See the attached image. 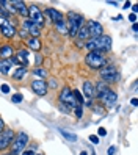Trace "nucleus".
I'll use <instances>...</instances> for the list:
<instances>
[{
    "label": "nucleus",
    "instance_id": "obj_1",
    "mask_svg": "<svg viewBox=\"0 0 138 155\" xmlns=\"http://www.w3.org/2000/svg\"><path fill=\"white\" fill-rule=\"evenodd\" d=\"M83 47L88 49V52H93V50H97V52H110L112 50V38L108 35H102L99 38H89Z\"/></svg>",
    "mask_w": 138,
    "mask_h": 155
},
{
    "label": "nucleus",
    "instance_id": "obj_2",
    "mask_svg": "<svg viewBox=\"0 0 138 155\" xmlns=\"http://www.w3.org/2000/svg\"><path fill=\"white\" fill-rule=\"evenodd\" d=\"M85 63L89 69L93 71H100L105 64H107V58H105V53L102 52H97V50H93V52H88L86 57H85Z\"/></svg>",
    "mask_w": 138,
    "mask_h": 155
},
{
    "label": "nucleus",
    "instance_id": "obj_3",
    "mask_svg": "<svg viewBox=\"0 0 138 155\" xmlns=\"http://www.w3.org/2000/svg\"><path fill=\"white\" fill-rule=\"evenodd\" d=\"M66 24H68L69 36L76 38L77 31L82 28V25H83V17H82V14H77L76 11H69L68 16H66Z\"/></svg>",
    "mask_w": 138,
    "mask_h": 155
},
{
    "label": "nucleus",
    "instance_id": "obj_4",
    "mask_svg": "<svg viewBox=\"0 0 138 155\" xmlns=\"http://www.w3.org/2000/svg\"><path fill=\"white\" fill-rule=\"evenodd\" d=\"M29 141H30V136L27 135V132H19L16 136H14V140H13V143H11V152L13 153H22L25 149H27V144H29Z\"/></svg>",
    "mask_w": 138,
    "mask_h": 155
},
{
    "label": "nucleus",
    "instance_id": "obj_5",
    "mask_svg": "<svg viewBox=\"0 0 138 155\" xmlns=\"http://www.w3.org/2000/svg\"><path fill=\"white\" fill-rule=\"evenodd\" d=\"M0 33H2V36H5L6 39H13L17 35V28L8 17L0 16Z\"/></svg>",
    "mask_w": 138,
    "mask_h": 155
},
{
    "label": "nucleus",
    "instance_id": "obj_6",
    "mask_svg": "<svg viewBox=\"0 0 138 155\" xmlns=\"http://www.w3.org/2000/svg\"><path fill=\"white\" fill-rule=\"evenodd\" d=\"M100 74V80L107 85H112L118 80V69L116 66H104L102 69L99 71Z\"/></svg>",
    "mask_w": 138,
    "mask_h": 155
},
{
    "label": "nucleus",
    "instance_id": "obj_7",
    "mask_svg": "<svg viewBox=\"0 0 138 155\" xmlns=\"http://www.w3.org/2000/svg\"><path fill=\"white\" fill-rule=\"evenodd\" d=\"M58 102H61V104H66V105L71 108V110H74V108L79 105V104L76 102L74 94H72V89H71L69 86H64V88H61L60 94H58Z\"/></svg>",
    "mask_w": 138,
    "mask_h": 155
},
{
    "label": "nucleus",
    "instance_id": "obj_8",
    "mask_svg": "<svg viewBox=\"0 0 138 155\" xmlns=\"http://www.w3.org/2000/svg\"><path fill=\"white\" fill-rule=\"evenodd\" d=\"M29 21H32L33 24L42 27L44 25V14L39 10L38 5H30L29 6Z\"/></svg>",
    "mask_w": 138,
    "mask_h": 155
},
{
    "label": "nucleus",
    "instance_id": "obj_9",
    "mask_svg": "<svg viewBox=\"0 0 138 155\" xmlns=\"http://www.w3.org/2000/svg\"><path fill=\"white\" fill-rule=\"evenodd\" d=\"M13 140H14V130L5 129L2 133H0V152L10 147L11 143H13Z\"/></svg>",
    "mask_w": 138,
    "mask_h": 155
},
{
    "label": "nucleus",
    "instance_id": "obj_10",
    "mask_svg": "<svg viewBox=\"0 0 138 155\" xmlns=\"http://www.w3.org/2000/svg\"><path fill=\"white\" fill-rule=\"evenodd\" d=\"M30 88H32V91L36 94V96H45L47 94V91H49V88H47V83L42 80V78H35L32 83H30Z\"/></svg>",
    "mask_w": 138,
    "mask_h": 155
},
{
    "label": "nucleus",
    "instance_id": "obj_11",
    "mask_svg": "<svg viewBox=\"0 0 138 155\" xmlns=\"http://www.w3.org/2000/svg\"><path fill=\"white\" fill-rule=\"evenodd\" d=\"M86 27L89 30V38H99V36L104 35V27L97 21H88Z\"/></svg>",
    "mask_w": 138,
    "mask_h": 155
},
{
    "label": "nucleus",
    "instance_id": "obj_12",
    "mask_svg": "<svg viewBox=\"0 0 138 155\" xmlns=\"http://www.w3.org/2000/svg\"><path fill=\"white\" fill-rule=\"evenodd\" d=\"M22 28L29 33V35H32V38H39V36H41V27L36 25V24H33V22L29 21V19H25V21L22 22Z\"/></svg>",
    "mask_w": 138,
    "mask_h": 155
},
{
    "label": "nucleus",
    "instance_id": "obj_13",
    "mask_svg": "<svg viewBox=\"0 0 138 155\" xmlns=\"http://www.w3.org/2000/svg\"><path fill=\"white\" fill-rule=\"evenodd\" d=\"M42 14H44V16H47L53 24H58V22L64 21V14H63L61 11H58V10H55V8H50V6H49V8H45V10L42 11Z\"/></svg>",
    "mask_w": 138,
    "mask_h": 155
},
{
    "label": "nucleus",
    "instance_id": "obj_14",
    "mask_svg": "<svg viewBox=\"0 0 138 155\" xmlns=\"http://www.w3.org/2000/svg\"><path fill=\"white\" fill-rule=\"evenodd\" d=\"M116 99H118V94L115 93V91H112V89H108L107 93L100 97L99 100L102 102L107 108H113L115 107V104H116Z\"/></svg>",
    "mask_w": 138,
    "mask_h": 155
},
{
    "label": "nucleus",
    "instance_id": "obj_15",
    "mask_svg": "<svg viewBox=\"0 0 138 155\" xmlns=\"http://www.w3.org/2000/svg\"><path fill=\"white\" fill-rule=\"evenodd\" d=\"M83 97H86V100H93L96 97V93H94V85L91 83L89 80H85L83 81Z\"/></svg>",
    "mask_w": 138,
    "mask_h": 155
},
{
    "label": "nucleus",
    "instance_id": "obj_16",
    "mask_svg": "<svg viewBox=\"0 0 138 155\" xmlns=\"http://www.w3.org/2000/svg\"><path fill=\"white\" fill-rule=\"evenodd\" d=\"M11 5L14 6L16 13H19L22 17H29V6H27L22 0H13Z\"/></svg>",
    "mask_w": 138,
    "mask_h": 155
},
{
    "label": "nucleus",
    "instance_id": "obj_17",
    "mask_svg": "<svg viewBox=\"0 0 138 155\" xmlns=\"http://www.w3.org/2000/svg\"><path fill=\"white\" fill-rule=\"evenodd\" d=\"M14 57V47L11 44H5L0 47V60H10Z\"/></svg>",
    "mask_w": 138,
    "mask_h": 155
},
{
    "label": "nucleus",
    "instance_id": "obj_18",
    "mask_svg": "<svg viewBox=\"0 0 138 155\" xmlns=\"http://www.w3.org/2000/svg\"><path fill=\"white\" fill-rule=\"evenodd\" d=\"M29 57H30V53H29V50H27V49H21L19 52H17V55H16L17 61H19V64L24 66V68L29 66Z\"/></svg>",
    "mask_w": 138,
    "mask_h": 155
},
{
    "label": "nucleus",
    "instance_id": "obj_19",
    "mask_svg": "<svg viewBox=\"0 0 138 155\" xmlns=\"http://www.w3.org/2000/svg\"><path fill=\"white\" fill-rule=\"evenodd\" d=\"M25 44H27V47H29L30 50H35V52H39L41 47H42L41 39H39V38H32V36L25 41Z\"/></svg>",
    "mask_w": 138,
    "mask_h": 155
},
{
    "label": "nucleus",
    "instance_id": "obj_20",
    "mask_svg": "<svg viewBox=\"0 0 138 155\" xmlns=\"http://www.w3.org/2000/svg\"><path fill=\"white\" fill-rule=\"evenodd\" d=\"M89 39V30H88V27L86 25H82V28L77 31L76 35V41L79 42H86Z\"/></svg>",
    "mask_w": 138,
    "mask_h": 155
},
{
    "label": "nucleus",
    "instance_id": "obj_21",
    "mask_svg": "<svg viewBox=\"0 0 138 155\" xmlns=\"http://www.w3.org/2000/svg\"><path fill=\"white\" fill-rule=\"evenodd\" d=\"M108 89H110V88L107 86V83H104L102 80H100V81H97V83H96V86H94V93H96V97H97V99H100V97H102V96L107 93Z\"/></svg>",
    "mask_w": 138,
    "mask_h": 155
},
{
    "label": "nucleus",
    "instance_id": "obj_22",
    "mask_svg": "<svg viewBox=\"0 0 138 155\" xmlns=\"http://www.w3.org/2000/svg\"><path fill=\"white\" fill-rule=\"evenodd\" d=\"M55 28H57V31H58L60 35H69L66 21H61V22H58V24H55Z\"/></svg>",
    "mask_w": 138,
    "mask_h": 155
},
{
    "label": "nucleus",
    "instance_id": "obj_23",
    "mask_svg": "<svg viewBox=\"0 0 138 155\" xmlns=\"http://www.w3.org/2000/svg\"><path fill=\"white\" fill-rule=\"evenodd\" d=\"M11 66L13 64H11L10 60H0V72H2V74H8Z\"/></svg>",
    "mask_w": 138,
    "mask_h": 155
},
{
    "label": "nucleus",
    "instance_id": "obj_24",
    "mask_svg": "<svg viewBox=\"0 0 138 155\" xmlns=\"http://www.w3.org/2000/svg\"><path fill=\"white\" fill-rule=\"evenodd\" d=\"M27 74V68H24V66H19L17 69H14V74H13V78H16V80H21V78H24V75Z\"/></svg>",
    "mask_w": 138,
    "mask_h": 155
},
{
    "label": "nucleus",
    "instance_id": "obj_25",
    "mask_svg": "<svg viewBox=\"0 0 138 155\" xmlns=\"http://www.w3.org/2000/svg\"><path fill=\"white\" fill-rule=\"evenodd\" d=\"M72 94H74V99H76V102L79 105H83L85 104V97L82 96V93H80L79 89H72Z\"/></svg>",
    "mask_w": 138,
    "mask_h": 155
},
{
    "label": "nucleus",
    "instance_id": "obj_26",
    "mask_svg": "<svg viewBox=\"0 0 138 155\" xmlns=\"http://www.w3.org/2000/svg\"><path fill=\"white\" fill-rule=\"evenodd\" d=\"M33 74L36 75V77H39V78H45V77H47V71H45V69H42V68H35L33 69Z\"/></svg>",
    "mask_w": 138,
    "mask_h": 155
},
{
    "label": "nucleus",
    "instance_id": "obj_27",
    "mask_svg": "<svg viewBox=\"0 0 138 155\" xmlns=\"http://www.w3.org/2000/svg\"><path fill=\"white\" fill-rule=\"evenodd\" d=\"M60 133H61L66 140H69V141H77V135H74V133H69V132H66V130H60Z\"/></svg>",
    "mask_w": 138,
    "mask_h": 155
},
{
    "label": "nucleus",
    "instance_id": "obj_28",
    "mask_svg": "<svg viewBox=\"0 0 138 155\" xmlns=\"http://www.w3.org/2000/svg\"><path fill=\"white\" fill-rule=\"evenodd\" d=\"M22 100H24V96L19 94V93H16V94L11 96V102L13 104H19V102H22Z\"/></svg>",
    "mask_w": 138,
    "mask_h": 155
},
{
    "label": "nucleus",
    "instance_id": "obj_29",
    "mask_svg": "<svg viewBox=\"0 0 138 155\" xmlns=\"http://www.w3.org/2000/svg\"><path fill=\"white\" fill-rule=\"evenodd\" d=\"M74 113H76V117H77V119H80L82 114H83V105H77V107L74 108Z\"/></svg>",
    "mask_w": 138,
    "mask_h": 155
},
{
    "label": "nucleus",
    "instance_id": "obj_30",
    "mask_svg": "<svg viewBox=\"0 0 138 155\" xmlns=\"http://www.w3.org/2000/svg\"><path fill=\"white\" fill-rule=\"evenodd\" d=\"M58 108H60V111H63V113H71V108L66 105V104H61V102H58Z\"/></svg>",
    "mask_w": 138,
    "mask_h": 155
},
{
    "label": "nucleus",
    "instance_id": "obj_31",
    "mask_svg": "<svg viewBox=\"0 0 138 155\" xmlns=\"http://www.w3.org/2000/svg\"><path fill=\"white\" fill-rule=\"evenodd\" d=\"M91 110H93L96 114H104V113H105V110H104L100 105H93V108H91Z\"/></svg>",
    "mask_w": 138,
    "mask_h": 155
},
{
    "label": "nucleus",
    "instance_id": "obj_32",
    "mask_svg": "<svg viewBox=\"0 0 138 155\" xmlns=\"http://www.w3.org/2000/svg\"><path fill=\"white\" fill-rule=\"evenodd\" d=\"M19 35H21V38H22L24 41H27V39H29V33H27L24 28H21V30H19Z\"/></svg>",
    "mask_w": 138,
    "mask_h": 155
},
{
    "label": "nucleus",
    "instance_id": "obj_33",
    "mask_svg": "<svg viewBox=\"0 0 138 155\" xmlns=\"http://www.w3.org/2000/svg\"><path fill=\"white\" fill-rule=\"evenodd\" d=\"M41 63H42V55H39V53H38V55H36V58H35V64H36V68H39Z\"/></svg>",
    "mask_w": 138,
    "mask_h": 155
},
{
    "label": "nucleus",
    "instance_id": "obj_34",
    "mask_svg": "<svg viewBox=\"0 0 138 155\" xmlns=\"http://www.w3.org/2000/svg\"><path fill=\"white\" fill-rule=\"evenodd\" d=\"M89 141L93 144H99V136L97 135H89Z\"/></svg>",
    "mask_w": 138,
    "mask_h": 155
},
{
    "label": "nucleus",
    "instance_id": "obj_35",
    "mask_svg": "<svg viewBox=\"0 0 138 155\" xmlns=\"http://www.w3.org/2000/svg\"><path fill=\"white\" fill-rule=\"evenodd\" d=\"M97 136H107V130L104 129V127H99V130H97Z\"/></svg>",
    "mask_w": 138,
    "mask_h": 155
},
{
    "label": "nucleus",
    "instance_id": "obj_36",
    "mask_svg": "<svg viewBox=\"0 0 138 155\" xmlns=\"http://www.w3.org/2000/svg\"><path fill=\"white\" fill-rule=\"evenodd\" d=\"M0 91H2V93H5V94H8V93H10V86H8L6 83H3L2 86H0Z\"/></svg>",
    "mask_w": 138,
    "mask_h": 155
},
{
    "label": "nucleus",
    "instance_id": "obj_37",
    "mask_svg": "<svg viewBox=\"0 0 138 155\" xmlns=\"http://www.w3.org/2000/svg\"><path fill=\"white\" fill-rule=\"evenodd\" d=\"M129 21H130L132 24H136V14H133V13H132L130 16H129Z\"/></svg>",
    "mask_w": 138,
    "mask_h": 155
},
{
    "label": "nucleus",
    "instance_id": "obj_38",
    "mask_svg": "<svg viewBox=\"0 0 138 155\" xmlns=\"http://www.w3.org/2000/svg\"><path fill=\"white\" fill-rule=\"evenodd\" d=\"M93 100H85V104H83V107H88V108H93Z\"/></svg>",
    "mask_w": 138,
    "mask_h": 155
},
{
    "label": "nucleus",
    "instance_id": "obj_39",
    "mask_svg": "<svg viewBox=\"0 0 138 155\" xmlns=\"http://www.w3.org/2000/svg\"><path fill=\"white\" fill-rule=\"evenodd\" d=\"M115 152H116L115 146H112V147H108V150H107V153H108V155H115Z\"/></svg>",
    "mask_w": 138,
    "mask_h": 155
},
{
    "label": "nucleus",
    "instance_id": "obj_40",
    "mask_svg": "<svg viewBox=\"0 0 138 155\" xmlns=\"http://www.w3.org/2000/svg\"><path fill=\"white\" fill-rule=\"evenodd\" d=\"M22 155H35V152H33L32 149H25V150L22 152Z\"/></svg>",
    "mask_w": 138,
    "mask_h": 155
},
{
    "label": "nucleus",
    "instance_id": "obj_41",
    "mask_svg": "<svg viewBox=\"0 0 138 155\" xmlns=\"http://www.w3.org/2000/svg\"><path fill=\"white\" fill-rule=\"evenodd\" d=\"M3 130H5V122H3L2 117H0V133H2Z\"/></svg>",
    "mask_w": 138,
    "mask_h": 155
},
{
    "label": "nucleus",
    "instance_id": "obj_42",
    "mask_svg": "<svg viewBox=\"0 0 138 155\" xmlns=\"http://www.w3.org/2000/svg\"><path fill=\"white\" fill-rule=\"evenodd\" d=\"M47 88H57V81H55V80H50V83L47 85Z\"/></svg>",
    "mask_w": 138,
    "mask_h": 155
},
{
    "label": "nucleus",
    "instance_id": "obj_43",
    "mask_svg": "<svg viewBox=\"0 0 138 155\" xmlns=\"http://www.w3.org/2000/svg\"><path fill=\"white\" fill-rule=\"evenodd\" d=\"M132 11H133V14H136L138 13V5L135 3V5H132Z\"/></svg>",
    "mask_w": 138,
    "mask_h": 155
},
{
    "label": "nucleus",
    "instance_id": "obj_44",
    "mask_svg": "<svg viewBox=\"0 0 138 155\" xmlns=\"http://www.w3.org/2000/svg\"><path fill=\"white\" fill-rule=\"evenodd\" d=\"M130 104H132V105H133V107H136V105H138V100H136V99H135V97H133V99H132V100H130Z\"/></svg>",
    "mask_w": 138,
    "mask_h": 155
},
{
    "label": "nucleus",
    "instance_id": "obj_45",
    "mask_svg": "<svg viewBox=\"0 0 138 155\" xmlns=\"http://www.w3.org/2000/svg\"><path fill=\"white\" fill-rule=\"evenodd\" d=\"M129 6H132V3H130V2H126L123 8H124V10H127V8H129Z\"/></svg>",
    "mask_w": 138,
    "mask_h": 155
},
{
    "label": "nucleus",
    "instance_id": "obj_46",
    "mask_svg": "<svg viewBox=\"0 0 138 155\" xmlns=\"http://www.w3.org/2000/svg\"><path fill=\"white\" fill-rule=\"evenodd\" d=\"M132 30H133L135 33L138 31V25H136V24H133V25H132Z\"/></svg>",
    "mask_w": 138,
    "mask_h": 155
},
{
    "label": "nucleus",
    "instance_id": "obj_47",
    "mask_svg": "<svg viewBox=\"0 0 138 155\" xmlns=\"http://www.w3.org/2000/svg\"><path fill=\"white\" fill-rule=\"evenodd\" d=\"M0 155H17V153H13V152H8V153H0Z\"/></svg>",
    "mask_w": 138,
    "mask_h": 155
},
{
    "label": "nucleus",
    "instance_id": "obj_48",
    "mask_svg": "<svg viewBox=\"0 0 138 155\" xmlns=\"http://www.w3.org/2000/svg\"><path fill=\"white\" fill-rule=\"evenodd\" d=\"M80 155H88V152H86V150H82V152H80Z\"/></svg>",
    "mask_w": 138,
    "mask_h": 155
},
{
    "label": "nucleus",
    "instance_id": "obj_49",
    "mask_svg": "<svg viewBox=\"0 0 138 155\" xmlns=\"http://www.w3.org/2000/svg\"><path fill=\"white\" fill-rule=\"evenodd\" d=\"M35 155H42V153H35Z\"/></svg>",
    "mask_w": 138,
    "mask_h": 155
}]
</instances>
